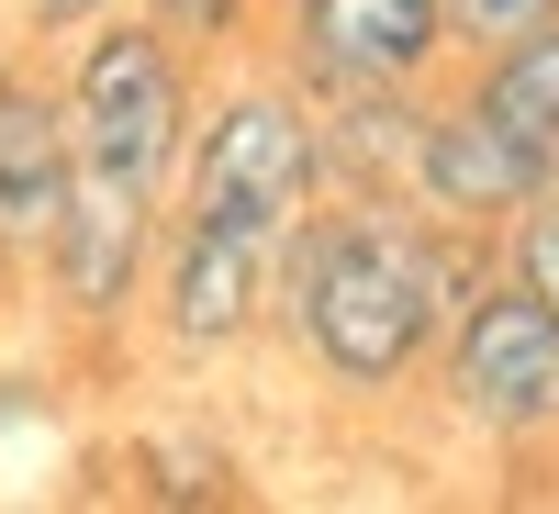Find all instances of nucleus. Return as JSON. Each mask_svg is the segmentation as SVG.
<instances>
[{"instance_id": "1", "label": "nucleus", "mask_w": 559, "mask_h": 514, "mask_svg": "<svg viewBox=\"0 0 559 514\" xmlns=\"http://www.w3.org/2000/svg\"><path fill=\"white\" fill-rule=\"evenodd\" d=\"M492 279V236L437 224L414 191H324L302 213V236L280 247V336L313 381H336L358 403H381L403 381H426L459 302Z\"/></svg>"}, {"instance_id": "2", "label": "nucleus", "mask_w": 559, "mask_h": 514, "mask_svg": "<svg viewBox=\"0 0 559 514\" xmlns=\"http://www.w3.org/2000/svg\"><path fill=\"white\" fill-rule=\"evenodd\" d=\"M191 112H202L191 45H168L146 12H102L68 45V134H79L90 191H123V202L168 213L179 157H191Z\"/></svg>"}, {"instance_id": "3", "label": "nucleus", "mask_w": 559, "mask_h": 514, "mask_svg": "<svg viewBox=\"0 0 559 514\" xmlns=\"http://www.w3.org/2000/svg\"><path fill=\"white\" fill-rule=\"evenodd\" d=\"M313 202H324V146H313V101L292 79L213 89L191 112V157H179V191H168L179 224H224V236L292 247Z\"/></svg>"}, {"instance_id": "4", "label": "nucleus", "mask_w": 559, "mask_h": 514, "mask_svg": "<svg viewBox=\"0 0 559 514\" xmlns=\"http://www.w3.org/2000/svg\"><path fill=\"white\" fill-rule=\"evenodd\" d=\"M437 392L481 447H559V302H537L492 258V279L459 302L437 347Z\"/></svg>"}, {"instance_id": "5", "label": "nucleus", "mask_w": 559, "mask_h": 514, "mask_svg": "<svg viewBox=\"0 0 559 514\" xmlns=\"http://www.w3.org/2000/svg\"><path fill=\"white\" fill-rule=\"evenodd\" d=\"M448 0H280L292 89H437Z\"/></svg>"}, {"instance_id": "6", "label": "nucleus", "mask_w": 559, "mask_h": 514, "mask_svg": "<svg viewBox=\"0 0 559 514\" xmlns=\"http://www.w3.org/2000/svg\"><path fill=\"white\" fill-rule=\"evenodd\" d=\"M146 313H157V336H168L179 358H236L258 324L280 313V247L224 236V224H179V213H168Z\"/></svg>"}, {"instance_id": "7", "label": "nucleus", "mask_w": 559, "mask_h": 514, "mask_svg": "<svg viewBox=\"0 0 559 514\" xmlns=\"http://www.w3.org/2000/svg\"><path fill=\"white\" fill-rule=\"evenodd\" d=\"M548 179H559V168H548L537 146H515L471 89L426 101V134H414V202H426L437 224H459V236H503Z\"/></svg>"}, {"instance_id": "8", "label": "nucleus", "mask_w": 559, "mask_h": 514, "mask_svg": "<svg viewBox=\"0 0 559 514\" xmlns=\"http://www.w3.org/2000/svg\"><path fill=\"white\" fill-rule=\"evenodd\" d=\"M157 236H168V213L157 202H123V191H68L57 213V236H45V291H57L79 324H112L146 302V279H157Z\"/></svg>"}, {"instance_id": "9", "label": "nucleus", "mask_w": 559, "mask_h": 514, "mask_svg": "<svg viewBox=\"0 0 559 514\" xmlns=\"http://www.w3.org/2000/svg\"><path fill=\"white\" fill-rule=\"evenodd\" d=\"M68 191H79L68 79H34V68L12 57V68H0V247H12V258H45Z\"/></svg>"}, {"instance_id": "10", "label": "nucleus", "mask_w": 559, "mask_h": 514, "mask_svg": "<svg viewBox=\"0 0 559 514\" xmlns=\"http://www.w3.org/2000/svg\"><path fill=\"white\" fill-rule=\"evenodd\" d=\"M324 191H414V134H426L437 89H302Z\"/></svg>"}, {"instance_id": "11", "label": "nucleus", "mask_w": 559, "mask_h": 514, "mask_svg": "<svg viewBox=\"0 0 559 514\" xmlns=\"http://www.w3.org/2000/svg\"><path fill=\"white\" fill-rule=\"evenodd\" d=\"M459 89L515 134V146H537L548 168H559V23L548 34H526V45H492V57H471L459 68Z\"/></svg>"}, {"instance_id": "12", "label": "nucleus", "mask_w": 559, "mask_h": 514, "mask_svg": "<svg viewBox=\"0 0 559 514\" xmlns=\"http://www.w3.org/2000/svg\"><path fill=\"white\" fill-rule=\"evenodd\" d=\"M548 23H559V0H448V57L471 68V57H492V45L548 34Z\"/></svg>"}, {"instance_id": "13", "label": "nucleus", "mask_w": 559, "mask_h": 514, "mask_svg": "<svg viewBox=\"0 0 559 514\" xmlns=\"http://www.w3.org/2000/svg\"><path fill=\"white\" fill-rule=\"evenodd\" d=\"M492 258L515 268L537 302H559V179H548V191H537V202H526V213H515V224L492 236Z\"/></svg>"}, {"instance_id": "14", "label": "nucleus", "mask_w": 559, "mask_h": 514, "mask_svg": "<svg viewBox=\"0 0 559 514\" xmlns=\"http://www.w3.org/2000/svg\"><path fill=\"white\" fill-rule=\"evenodd\" d=\"M146 23L168 45H191V57H213V45H247L258 34V0H146Z\"/></svg>"}, {"instance_id": "15", "label": "nucleus", "mask_w": 559, "mask_h": 514, "mask_svg": "<svg viewBox=\"0 0 559 514\" xmlns=\"http://www.w3.org/2000/svg\"><path fill=\"white\" fill-rule=\"evenodd\" d=\"M102 12H123V0H23V34H90Z\"/></svg>"}, {"instance_id": "16", "label": "nucleus", "mask_w": 559, "mask_h": 514, "mask_svg": "<svg viewBox=\"0 0 559 514\" xmlns=\"http://www.w3.org/2000/svg\"><path fill=\"white\" fill-rule=\"evenodd\" d=\"M0 258H12V247H0Z\"/></svg>"}]
</instances>
